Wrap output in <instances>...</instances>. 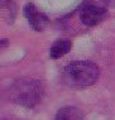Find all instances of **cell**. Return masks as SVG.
<instances>
[{
    "label": "cell",
    "mask_w": 115,
    "mask_h": 120,
    "mask_svg": "<svg viewBox=\"0 0 115 120\" xmlns=\"http://www.w3.org/2000/svg\"><path fill=\"white\" fill-rule=\"evenodd\" d=\"M56 120H84V114L75 106H65L58 110Z\"/></svg>",
    "instance_id": "5b68a950"
},
{
    "label": "cell",
    "mask_w": 115,
    "mask_h": 120,
    "mask_svg": "<svg viewBox=\"0 0 115 120\" xmlns=\"http://www.w3.org/2000/svg\"><path fill=\"white\" fill-rule=\"evenodd\" d=\"M105 15H106V10L103 6L92 4V3L84 4L81 8V11H80L81 22L85 25H88V27H94L97 23H100L105 18Z\"/></svg>",
    "instance_id": "3957f363"
},
{
    "label": "cell",
    "mask_w": 115,
    "mask_h": 120,
    "mask_svg": "<svg viewBox=\"0 0 115 120\" xmlns=\"http://www.w3.org/2000/svg\"><path fill=\"white\" fill-rule=\"evenodd\" d=\"M23 13H24V17L28 19L31 27L37 32H42L49 23L47 15L43 14V13H39L37 9L34 8L33 4H27L25 5Z\"/></svg>",
    "instance_id": "277c9868"
},
{
    "label": "cell",
    "mask_w": 115,
    "mask_h": 120,
    "mask_svg": "<svg viewBox=\"0 0 115 120\" xmlns=\"http://www.w3.org/2000/svg\"><path fill=\"white\" fill-rule=\"evenodd\" d=\"M71 49V41L68 39H60L57 42H54L53 46L51 47V51H49V56L51 58H60L62 56H65L66 53H68Z\"/></svg>",
    "instance_id": "8992f818"
},
{
    "label": "cell",
    "mask_w": 115,
    "mask_h": 120,
    "mask_svg": "<svg viewBox=\"0 0 115 120\" xmlns=\"http://www.w3.org/2000/svg\"><path fill=\"white\" fill-rule=\"evenodd\" d=\"M9 97L18 105L33 108L41 101L43 86L37 80H20L10 87Z\"/></svg>",
    "instance_id": "7a4b0ae2"
},
{
    "label": "cell",
    "mask_w": 115,
    "mask_h": 120,
    "mask_svg": "<svg viewBox=\"0 0 115 120\" xmlns=\"http://www.w3.org/2000/svg\"><path fill=\"white\" fill-rule=\"evenodd\" d=\"M99 67L90 61H75L68 63L62 71V81L66 86L82 90L92 86L99 79Z\"/></svg>",
    "instance_id": "6da1fadb"
}]
</instances>
